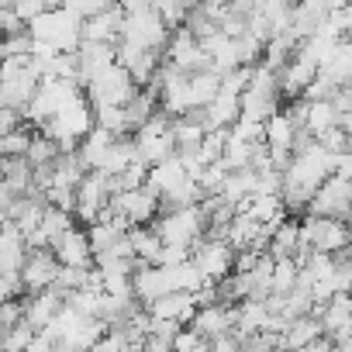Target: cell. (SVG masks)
Returning <instances> with one entry per match:
<instances>
[{
	"label": "cell",
	"instance_id": "6da1fadb",
	"mask_svg": "<svg viewBox=\"0 0 352 352\" xmlns=\"http://www.w3.org/2000/svg\"><path fill=\"white\" fill-rule=\"evenodd\" d=\"M83 94H87V104H90L94 111H104V107H124V104L138 94V87H135V80H131L128 69L111 66V69H107L104 76H97Z\"/></svg>",
	"mask_w": 352,
	"mask_h": 352
},
{
	"label": "cell",
	"instance_id": "7a4b0ae2",
	"mask_svg": "<svg viewBox=\"0 0 352 352\" xmlns=\"http://www.w3.org/2000/svg\"><path fill=\"white\" fill-rule=\"evenodd\" d=\"M159 190L145 180V187L131 190V194H121V197H111V214H121L131 228H152L155 225V208H159Z\"/></svg>",
	"mask_w": 352,
	"mask_h": 352
},
{
	"label": "cell",
	"instance_id": "3957f363",
	"mask_svg": "<svg viewBox=\"0 0 352 352\" xmlns=\"http://www.w3.org/2000/svg\"><path fill=\"white\" fill-rule=\"evenodd\" d=\"M111 208V187H107V176L104 173H87L83 184L76 187V221H83L87 228L94 221L104 218V211Z\"/></svg>",
	"mask_w": 352,
	"mask_h": 352
},
{
	"label": "cell",
	"instance_id": "277c9868",
	"mask_svg": "<svg viewBox=\"0 0 352 352\" xmlns=\"http://www.w3.org/2000/svg\"><path fill=\"white\" fill-rule=\"evenodd\" d=\"M190 263L204 273L208 283H218L225 280L232 270H235V249L228 242H208V239H197L194 249H190Z\"/></svg>",
	"mask_w": 352,
	"mask_h": 352
},
{
	"label": "cell",
	"instance_id": "5b68a950",
	"mask_svg": "<svg viewBox=\"0 0 352 352\" xmlns=\"http://www.w3.org/2000/svg\"><path fill=\"white\" fill-rule=\"evenodd\" d=\"M59 270L63 266L52 256V249H28V259L21 266V283H25L28 294H42V290H49L56 283Z\"/></svg>",
	"mask_w": 352,
	"mask_h": 352
},
{
	"label": "cell",
	"instance_id": "8992f818",
	"mask_svg": "<svg viewBox=\"0 0 352 352\" xmlns=\"http://www.w3.org/2000/svg\"><path fill=\"white\" fill-rule=\"evenodd\" d=\"M111 66H118V52H114V45L80 42V49H76V69H80V87H83V90H87L97 76H104Z\"/></svg>",
	"mask_w": 352,
	"mask_h": 352
},
{
	"label": "cell",
	"instance_id": "52a82bcc",
	"mask_svg": "<svg viewBox=\"0 0 352 352\" xmlns=\"http://www.w3.org/2000/svg\"><path fill=\"white\" fill-rule=\"evenodd\" d=\"M52 256L59 259V266H73V270H90L94 266V252H90V242H87V228H69L63 232L59 239H52Z\"/></svg>",
	"mask_w": 352,
	"mask_h": 352
},
{
	"label": "cell",
	"instance_id": "ba28073f",
	"mask_svg": "<svg viewBox=\"0 0 352 352\" xmlns=\"http://www.w3.org/2000/svg\"><path fill=\"white\" fill-rule=\"evenodd\" d=\"M235 328V307H221V304H211V307H197L194 321H190V331H197L208 345L221 335H228Z\"/></svg>",
	"mask_w": 352,
	"mask_h": 352
},
{
	"label": "cell",
	"instance_id": "9c48e42d",
	"mask_svg": "<svg viewBox=\"0 0 352 352\" xmlns=\"http://www.w3.org/2000/svg\"><path fill=\"white\" fill-rule=\"evenodd\" d=\"M145 311H148V318H155V321H173V324L184 328V324L194 321L197 304H194L190 294H166V297H159L155 304H148Z\"/></svg>",
	"mask_w": 352,
	"mask_h": 352
},
{
	"label": "cell",
	"instance_id": "30bf717a",
	"mask_svg": "<svg viewBox=\"0 0 352 352\" xmlns=\"http://www.w3.org/2000/svg\"><path fill=\"white\" fill-rule=\"evenodd\" d=\"M131 294H135V300H138L142 307H148V304H155L159 297H166V294H173V290H169L166 273H162L159 266L142 263V266H138V273L131 276Z\"/></svg>",
	"mask_w": 352,
	"mask_h": 352
},
{
	"label": "cell",
	"instance_id": "8fae6325",
	"mask_svg": "<svg viewBox=\"0 0 352 352\" xmlns=\"http://www.w3.org/2000/svg\"><path fill=\"white\" fill-rule=\"evenodd\" d=\"M21 307H25V321H28L35 331H45V328L52 324V318L66 307V300L56 297L52 290H42V294H28V297L21 300Z\"/></svg>",
	"mask_w": 352,
	"mask_h": 352
},
{
	"label": "cell",
	"instance_id": "7c38bea8",
	"mask_svg": "<svg viewBox=\"0 0 352 352\" xmlns=\"http://www.w3.org/2000/svg\"><path fill=\"white\" fill-rule=\"evenodd\" d=\"M28 259V245H25V235L4 221V228H0V276H14L21 273Z\"/></svg>",
	"mask_w": 352,
	"mask_h": 352
},
{
	"label": "cell",
	"instance_id": "4fadbf2b",
	"mask_svg": "<svg viewBox=\"0 0 352 352\" xmlns=\"http://www.w3.org/2000/svg\"><path fill=\"white\" fill-rule=\"evenodd\" d=\"M148 184L159 190V194H176L180 187H187L190 184V173L180 166V159H166L162 166H155V169H148Z\"/></svg>",
	"mask_w": 352,
	"mask_h": 352
},
{
	"label": "cell",
	"instance_id": "5bb4252c",
	"mask_svg": "<svg viewBox=\"0 0 352 352\" xmlns=\"http://www.w3.org/2000/svg\"><path fill=\"white\" fill-rule=\"evenodd\" d=\"M128 242H131L135 259H142V263H148V266H159L166 245H162V239H159L155 228H131V232H128Z\"/></svg>",
	"mask_w": 352,
	"mask_h": 352
},
{
	"label": "cell",
	"instance_id": "9a60e30c",
	"mask_svg": "<svg viewBox=\"0 0 352 352\" xmlns=\"http://www.w3.org/2000/svg\"><path fill=\"white\" fill-rule=\"evenodd\" d=\"M0 184H8L14 194L32 190V166H28V159H4L0 155Z\"/></svg>",
	"mask_w": 352,
	"mask_h": 352
},
{
	"label": "cell",
	"instance_id": "2e32d148",
	"mask_svg": "<svg viewBox=\"0 0 352 352\" xmlns=\"http://www.w3.org/2000/svg\"><path fill=\"white\" fill-rule=\"evenodd\" d=\"M32 138H35V128L25 121V124L14 128L8 138H0V155H4V159H25L28 148H32Z\"/></svg>",
	"mask_w": 352,
	"mask_h": 352
},
{
	"label": "cell",
	"instance_id": "e0dca14e",
	"mask_svg": "<svg viewBox=\"0 0 352 352\" xmlns=\"http://www.w3.org/2000/svg\"><path fill=\"white\" fill-rule=\"evenodd\" d=\"M63 152H59V145L52 142V138H45L42 131H35V138H32V148H28V166L32 169H38V166H49V162H56Z\"/></svg>",
	"mask_w": 352,
	"mask_h": 352
},
{
	"label": "cell",
	"instance_id": "ac0fdd59",
	"mask_svg": "<svg viewBox=\"0 0 352 352\" xmlns=\"http://www.w3.org/2000/svg\"><path fill=\"white\" fill-rule=\"evenodd\" d=\"M35 328L28 324V321H21V324H14L8 335H4V352H25L32 342H35Z\"/></svg>",
	"mask_w": 352,
	"mask_h": 352
},
{
	"label": "cell",
	"instance_id": "d6986e66",
	"mask_svg": "<svg viewBox=\"0 0 352 352\" xmlns=\"http://www.w3.org/2000/svg\"><path fill=\"white\" fill-rule=\"evenodd\" d=\"M25 297H28V290H25V283H21V273L0 276V304H8V300H25Z\"/></svg>",
	"mask_w": 352,
	"mask_h": 352
},
{
	"label": "cell",
	"instance_id": "ffe728a7",
	"mask_svg": "<svg viewBox=\"0 0 352 352\" xmlns=\"http://www.w3.org/2000/svg\"><path fill=\"white\" fill-rule=\"evenodd\" d=\"M45 11H49V0H18V4H14V14H18L25 25L38 21Z\"/></svg>",
	"mask_w": 352,
	"mask_h": 352
},
{
	"label": "cell",
	"instance_id": "44dd1931",
	"mask_svg": "<svg viewBox=\"0 0 352 352\" xmlns=\"http://www.w3.org/2000/svg\"><path fill=\"white\" fill-rule=\"evenodd\" d=\"M25 321V307H21V300H8V304H0V331H11L14 324H21Z\"/></svg>",
	"mask_w": 352,
	"mask_h": 352
},
{
	"label": "cell",
	"instance_id": "7402d4cb",
	"mask_svg": "<svg viewBox=\"0 0 352 352\" xmlns=\"http://www.w3.org/2000/svg\"><path fill=\"white\" fill-rule=\"evenodd\" d=\"M25 124V118H21V111H11V107H0V138H8L14 128H21Z\"/></svg>",
	"mask_w": 352,
	"mask_h": 352
},
{
	"label": "cell",
	"instance_id": "603a6c76",
	"mask_svg": "<svg viewBox=\"0 0 352 352\" xmlns=\"http://www.w3.org/2000/svg\"><path fill=\"white\" fill-rule=\"evenodd\" d=\"M204 345V338L190 328H180V335H176V352H197Z\"/></svg>",
	"mask_w": 352,
	"mask_h": 352
},
{
	"label": "cell",
	"instance_id": "cb8c5ba5",
	"mask_svg": "<svg viewBox=\"0 0 352 352\" xmlns=\"http://www.w3.org/2000/svg\"><path fill=\"white\" fill-rule=\"evenodd\" d=\"M18 197H21V194H14L8 184H0V218H4V214L14 208V201H18Z\"/></svg>",
	"mask_w": 352,
	"mask_h": 352
},
{
	"label": "cell",
	"instance_id": "d4e9b609",
	"mask_svg": "<svg viewBox=\"0 0 352 352\" xmlns=\"http://www.w3.org/2000/svg\"><path fill=\"white\" fill-rule=\"evenodd\" d=\"M0 349H4V331H0Z\"/></svg>",
	"mask_w": 352,
	"mask_h": 352
},
{
	"label": "cell",
	"instance_id": "484cf974",
	"mask_svg": "<svg viewBox=\"0 0 352 352\" xmlns=\"http://www.w3.org/2000/svg\"><path fill=\"white\" fill-rule=\"evenodd\" d=\"M56 352H73V349H56Z\"/></svg>",
	"mask_w": 352,
	"mask_h": 352
}]
</instances>
